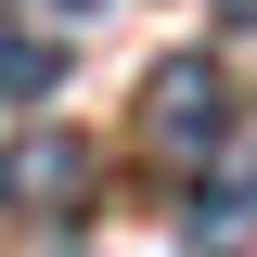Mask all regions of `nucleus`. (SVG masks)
Here are the masks:
<instances>
[{
    "instance_id": "obj_4",
    "label": "nucleus",
    "mask_w": 257,
    "mask_h": 257,
    "mask_svg": "<svg viewBox=\"0 0 257 257\" xmlns=\"http://www.w3.org/2000/svg\"><path fill=\"white\" fill-rule=\"evenodd\" d=\"M244 244H257V193H206L180 219V257H244Z\"/></svg>"
},
{
    "instance_id": "obj_3",
    "label": "nucleus",
    "mask_w": 257,
    "mask_h": 257,
    "mask_svg": "<svg viewBox=\"0 0 257 257\" xmlns=\"http://www.w3.org/2000/svg\"><path fill=\"white\" fill-rule=\"evenodd\" d=\"M64 77V39L52 26H13V13H0V103H39Z\"/></svg>"
},
{
    "instance_id": "obj_2",
    "label": "nucleus",
    "mask_w": 257,
    "mask_h": 257,
    "mask_svg": "<svg viewBox=\"0 0 257 257\" xmlns=\"http://www.w3.org/2000/svg\"><path fill=\"white\" fill-rule=\"evenodd\" d=\"M77 193H90V142L77 128L0 142V219H77Z\"/></svg>"
},
{
    "instance_id": "obj_1",
    "label": "nucleus",
    "mask_w": 257,
    "mask_h": 257,
    "mask_svg": "<svg viewBox=\"0 0 257 257\" xmlns=\"http://www.w3.org/2000/svg\"><path fill=\"white\" fill-rule=\"evenodd\" d=\"M142 142H155L167 167H193V155H219V142H231V90H219V64H206V52H167L155 77H142Z\"/></svg>"
},
{
    "instance_id": "obj_5",
    "label": "nucleus",
    "mask_w": 257,
    "mask_h": 257,
    "mask_svg": "<svg viewBox=\"0 0 257 257\" xmlns=\"http://www.w3.org/2000/svg\"><path fill=\"white\" fill-rule=\"evenodd\" d=\"M219 26H257V0H219Z\"/></svg>"
},
{
    "instance_id": "obj_6",
    "label": "nucleus",
    "mask_w": 257,
    "mask_h": 257,
    "mask_svg": "<svg viewBox=\"0 0 257 257\" xmlns=\"http://www.w3.org/2000/svg\"><path fill=\"white\" fill-rule=\"evenodd\" d=\"M52 13H103V0H52Z\"/></svg>"
}]
</instances>
